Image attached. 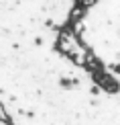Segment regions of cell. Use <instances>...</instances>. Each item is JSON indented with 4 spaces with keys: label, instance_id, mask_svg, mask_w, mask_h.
Returning a JSON list of instances; mask_svg holds the SVG:
<instances>
[{
    "label": "cell",
    "instance_id": "1",
    "mask_svg": "<svg viewBox=\"0 0 120 125\" xmlns=\"http://www.w3.org/2000/svg\"><path fill=\"white\" fill-rule=\"evenodd\" d=\"M2 125H10V123H8V121H6V119H4V121H2Z\"/></svg>",
    "mask_w": 120,
    "mask_h": 125
}]
</instances>
